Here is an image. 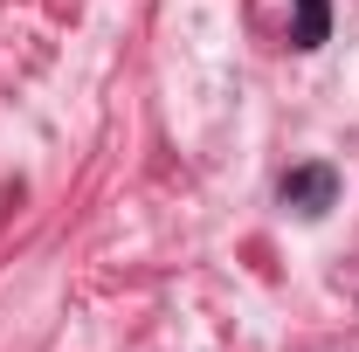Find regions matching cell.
<instances>
[{
  "label": "cell",
  "mask_w": 359,
  "mask_h": 352,
  "mask_svg": "<svg viewBox=\"0 0 359 352\" xmlns=\"http://www.w3.org/2000/svg\"><path fill=\"white\" fill-rule=\"evenodd\" d=\"M332 201H339V173L332 166H297L283 180V208H297V215H325Z\"/></svg>",
  "instance_id": "1"
},
{
  "label": "cell",
  "mask_w": 359,
  "mask_h": 352,
  "mask_svg": "<svg viewBox=\"0 0 359 352\" xmlns=\"http://www.w3.org/2000/svg\"><path fill=\"white\" fill-rule=\"evenodd\" d=\"M332 35V0H297V28H290V48H318Z\"/></svg>",
  "instance_id": "2"
}]
</instances>
